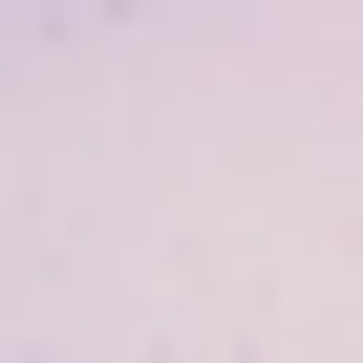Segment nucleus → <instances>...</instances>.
I'll return each instance as SVG.
<instances>
[]
</instances>
